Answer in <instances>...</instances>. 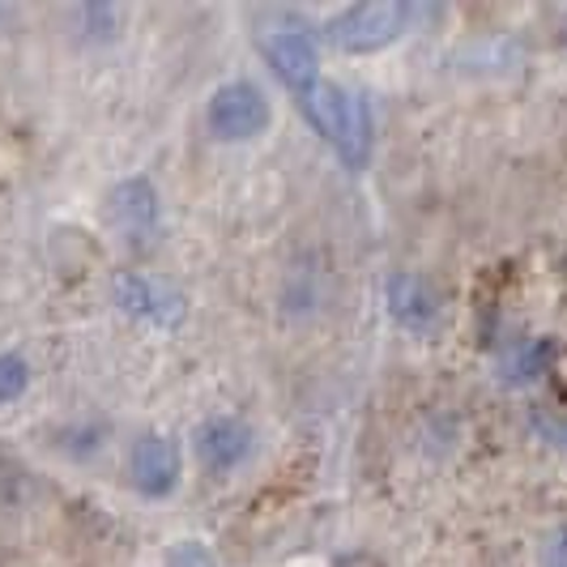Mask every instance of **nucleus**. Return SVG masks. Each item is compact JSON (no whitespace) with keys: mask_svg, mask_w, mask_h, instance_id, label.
<instances>
[{"mask_svg":"<svg viewBox=\"0 0 567 567\" xmlns=\"http://www.w3.org/2000/svg\"><path fill=\"white\" fill-rule=\"evenodd\" d=\"M115 303L128 316H137L145 324H158V329H171L184 320V295L167 286L163 278H150V274H124L115 278Z\"/></svg>","mask_w":567,"mask_h":567,"instance_id":"nucleus-5","label":"nucleus"},{"mask_svg":"<svg viewBox=\"0 0 567 567\" xmlns=\"http://www.w3.org/2000/svg\"><path fill=\"white\" fill-rule=\"evenodd\" d=\"M256 48L265 64L282 78V85L295 90V99H303L320 82V56H316L312 34L299 22H274V27L256 30Z\"/></svg>","mask_w":567,"mask_h":567,"instance_id":"nucleus-3","label":"nucleus"},{"mask_svg":"<svg viewBox=\"0 0 567 567\" xmlns=\"http://www.w3.org/2000/svg\"><path fill=\"white\" fill-rule=\"evenodd\" d=\"M78 18L85 22V34H90V39H112L115 22H120V9H115V4H82Z\"/></svg>","mask_w":567,"mask_h":567,"instance_id":"nucleus-11","label":"nucleus"},{"mask_svg":"<svg viewBox=\"0 0 567 567\" xmlns=\"http://www.w3.org/2000/svg\"><path fill=\"white\" fill-rule=\"evenodd\" d=\"M30 384V368L22 354H0V405L22 398Z\"/></svg>","mask_w":567,"mask_h":567,"instance_id":"nucleus-10","label":"nucleus"},{"mask_svg":"<svg viewBox=\"0 0 567 567\" xmlns=\"http://www.w3.org/2000/svg\"><path fill=\"white\" fill-rule=\"evenodd\" d=\"M128 474H133V486L150 495V499H163L175 491L179 483V453L167 435H142L128 453Z\"/></svg>","mask_w":567,"mask_h":567,"instance_id":"nucleus-7","label":"nucleus"},{"mask_svg":"<svg viewBox=\"0 0 567 567\" xmlns=\"http://www.w3.org/2000/svg\"><path fill=\"white\" fill-rule=\"evenodd\" d=\"M209 128L223 142H248L269 128V99L252 82H227L209 99Z\"/></svg>","mask_w":567,"mask_h":567,"instance_id":"nucleus-4","label":"nucleus"},{"mask_svg":"<svg viewBox=\"0 0 567 567\" xmlns=\"http://www.w3.org/2000/svg\"><path fill=\"white\" fill-rule=\"evenodd\" d=\"M167 567H218L214 555L200 546V542H179L167 550Z\"/></svg>","mask_w":567,"mask_h":567,"instance_id":"nucleus-12","label":"nucleus"},{"mask_svg":"<svg viewBox=\"0 0 567 567\" xmlns=\"http://www.w3.org/2000/svg\"><path fill=\"white\" fill-rule=\"evenodd\" d=\"M542 567H567V529H559L542 550Z\"/></svg>","mask_w":567,"mask_h":567,"instance_id":"nucleus-13","label":"nucleus"},{"mask_svg":"<svg viewBox=\"0 0 567 567\" xmlns=\"http://www.w3.org/2000/svg\"><path fill=\"white\" fill-rule=\"evenodd\" d=\"M107 218H112V227L120 230L128 244L154 239V235H158V193H154V184L142 179V175L115 184Z\"/></svg>","mask_w":567,"mask_h":567,"instance_id":"nucleus-6","label":"nucleus"},{"mask_svg":"<svg viewBox=\"0 0 567 567\" xmlns=\"http://www.w3.org/2000/svg\"><path fill=\"white\" fill-rule=\"evenodd\" d=\"M389 312L410 333H431L440 320V295L419 274H393L389 278Z\"/></svg>","mask_w":567,"mask_h":567,"instance_id":"nucleus-8","label":"nucleus"},{"mask_svg":"<svg viewBox=\"0 0 567 567\" xmlns=\"http://www.w3.org/2000/svg\"><path fill=\"white\" fill-rule=\"evenodd\" d=\"M303 115L312 120V128L324 142L338 150L346 167H368L371 158V112L368 103L338 82H320L299 99Z\"/></svg>","mask_w":567,"mask_h":567,"instance_id":"nucleus-1","label":"nucleus"},{"mask_svg":"<svg viewBox=\"0 0 567 567\" xmlns=\"http://www.w3.org/2000/svg\"><path fill=\"white\" fill-rule=\"evenodd\" d=\"M248 453H252V431L239 419H209V423H200L197 456L205 470L227 474L239 461H248Z\"/></svg>","mask_w":567,"mask_h":567,"instance_id":"nucleus-9","label":"nucleus"},{"mask_svg":"<svg viewBox=\"0 0 567 567\" xmlns=\"http://www.w3.org/2000/svg\"><path fill=\"white\" fill-rule=\"evenodd\" d=\"M410 18H414V9L401 4V0L350 4V9H341L338 18L329 22V39H333V48H341V52L363 56V52H380L393 39H401V30L410 27Z\"/></svg>","mask_w":567,"mask_h":567,"instance_id":"nucleus-2","label":"nucleus"}]
</instances>
